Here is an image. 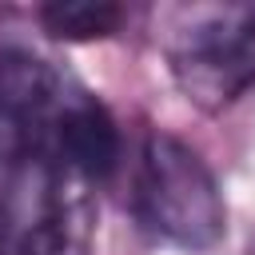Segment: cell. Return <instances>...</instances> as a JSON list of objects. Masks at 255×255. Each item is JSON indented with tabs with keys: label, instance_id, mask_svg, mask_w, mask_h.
Segmentation results:
<instances>
[{
	"label": "cell",
	"instance_id": "cell-1",
	"mask_svg": "<svg viewBox=\"0 0 255 255\" xmlns=\"http://www.w3.org/2000/svg\"><path fill=\"white\" fill-rule=\"evenodd\" d=\"M139 215L183 247H211L223 235V195L203 159L175 135H147L139 167Z\"/></svg>",
	"mask_w": 255,
	"mask_h": 255
},
{
	"label": "cell",
	"instance_id": "cell-2",
	"mask_svg": "<svg viewBox=\"0 0 255 255\" xmlns=\"http://www.w3.org/2000/svg\"><path fill=\"white\" fill-rule=\"evenodd\" d=\"M175 68L187 76V88L223 100L235 96L255 80V8H223L207 16L191 32Z\"/></svg>",
	"mask_w": 255,
	"mask_h": 255
},
{
	"label": "cell",
	"instance_id": "cell-3",
	"mask_svg": "<svg viewBox=\"0 0 255 255\" xmlns=\"http://www.w3.org/2000/svg\"><path fill=\"white\" fill-rule=\"evenodd\" d=\"M52 155L88 179H104L120 159V131L96 100H60L48 124Z\"/></svg>",
	"mask_w": 255,
	"mask_h": 255
},
{
	"label": "cell",
	"instance_id": "cell-4",
	"mask_svg": "<svg viewBox=\"0 0 255 255\" xmlns=\"http://www.w3.org/2000/svg\"><path fill=\"white\" fill-rule=\"evenodd\" d=\"M124 12L104 0H56L40 8V24L56 40H104L120 28Z\"/></svg>",
	"mask_w": 255,
	"mask_h": 255
}]
</instances>
